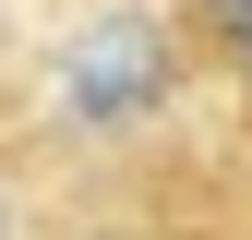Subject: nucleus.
<instances>
[{
    "mask_svg": "<svg viewBox=\"0 0 252 240\" xmlns=\"http://www.w3.org/2000/svg\"><path fill=\"white\" fill-rule=\"evenodd\" d=\"M156 24H108V36H84V60H72V108L84 120H108V108H144L156 96Z\"/></svg>",
    "mask_w": 252,
    "mask_h": 240,
    "instance_id": "nucleus-1",
    "label": "nucleus"
},
{
    "mask_svg": "<svg viewBox=\"0 0 252 240\" xmlns=\"http://www.w3.org/2000/svg\"><path fill=\"white\" fill-rule=\"evenodd\" d=\"M204 24H216V36H228L240 60H252V0H204Z\"/></svg>",
    "mask_w": 252,
    "mask_h": 240,
    "instance_id": "nucleus-2",
    "label": "nucleus"
},
{
    "mask_svg": "<svg viewBox=\"0 0 252 240\" xmlns=\"http://www.w3.org/2000/svg\"><path fill=\"white\" fill-rule=\"evenodd\" d=\"M0 228H12V204H0Z\"/></svg>",
    "mask_w": 252,
    "mask_h": 240,
    "instance_id": "nucleus-3",
    "label": "nucleus"
}]
</instances>
